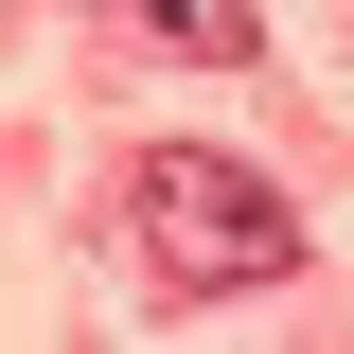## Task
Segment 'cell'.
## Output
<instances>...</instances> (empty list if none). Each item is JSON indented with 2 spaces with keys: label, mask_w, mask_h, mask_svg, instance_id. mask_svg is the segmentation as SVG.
Returning a JSON list of instances; mask_svg holds the SVG:
<instances>
[{
  "label": "cell",
  "mask_w": 354,
  "mask_h": 354,
  "mask_svg": "<svg viewBox=\"0 0 354 354\" xmlns=\"http://www.w3.org/2000/svg\"><path fill=\"white\" fill-rule=\"evenodd\" d=\"M124 248L160 266L177 301H248V283L301 266V213H283V177L213 160V142H160V160L124 177Z\"/></svg>",
  "instance_id": "obj_1"
},
{
  "label": "cell",
  "mask_w": 354,
  "mask_h": 354,
  "mask_svg": "<svg viewBox=\"0 0 354 354\" xmlns=\"http://www.w3.org/2000/svg\"><path fill=\"white\" fill-rule=\"evenodd\" d=\"M142 53H195V71H248L266 53V0H106Z\"/></svg>",
  "instance_id": "obj_2"
}]
</instances>
